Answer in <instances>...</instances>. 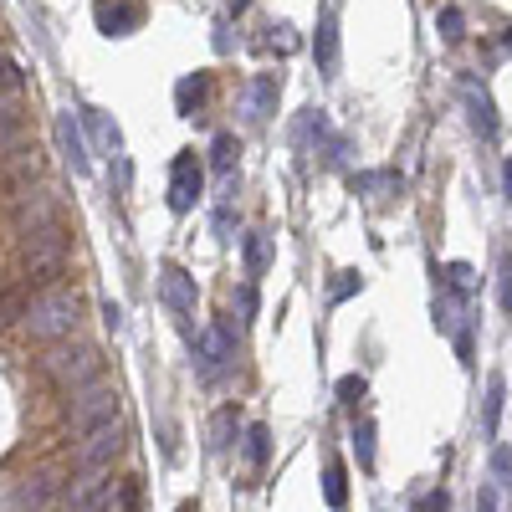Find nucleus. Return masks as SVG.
I'll return each mask as SVG.
<instances>
[{"label":"nucleus","instance_id":"f257e3e1","mask_svg":"<svg viewBox=\"0 0 512 512\" xmlns=\"http://www.w3.org/2000/svg\"><path fill=\"white\" fill-rule=\"evenodd\" d=\"M82 318V297L72 287H41V297L26 308V333L36 338V344H57V338H72Z\"/></svg>","mask_w":512,"mask_h":512},{"label":"nucleus","instance_id":"f03ea898","mask_svg":"<svg viewBox=\"0 0 512 512\" xmlns=\"http://www.w3.org/2000/svg\"><path fill=\"white\" fill-rule=\"evenodd\" d=\"M62 272H67V226L62 221L21 236V277L31 287H57Z\"/></svg>","mask_w":512,"mask_h":512},{"label":"nucleus","instance_id":"7ed1b4c3","mask_svg":"<svg viewBox=\"0 0 512 512\" xmlns=\"http://www.w3.org/2000/svg\"><path fill=\"white\" fill-rule=\"evenodd\" d=\"M41 369H47V379L57 384V390H82V384L103 379V354L93 344H67V338H57V344L47 349V359H41Z\"/></svg>","mask_w":512,"mask_h":512},{"label":"nucleus","instance_id":"20e7f679","mask_svg":"<svg viewBox=\"0 0 512 512\" xmlns=\"http://www.w3.org/2000/svg\"><path fill=\"white\" fill-rule=\"evenodd\" d=\"M67 415H72V431L77 436L93 431V425H103V420H118V384L93 379V384H82V390H72Z\"/></svg>","mask_w":512,"mask_h":512},{"label":"nucleus","instance_id":"39448f33","mask_svg":"<svg viewBox=\"0 0 512 512\" xmlns=\"http://www.w3.org/2000/svg\"><path fill=\"white\" fill-rule=\"evenodd\" d=\"M123 441H128L123 420H103V425H93V431H82L77 436V472H108V466L123 456Z\"/></svg>","mask_w":512,"mask_h":512},{"label":"nucleus","instance_id":"423d86ee","mask_svg":"<svg viewBox=\"0 0 512 512\" xmlns=\"http://www.w3.org/2000/svg\"><path fill=\"white\" fill-rule=\"evenodd\" d=\"M200 185H205V164L195 159V149H180L175 164H169V210L190 216L195 200H200Z\"/></svg>","mask_w":512,"mask_h":512},{"label":"nucleus","instance_id":"0eeeda50","mask_svg":"<svg viewBox=\"0 0 512 512\" xmlns=\"http://www.w3.org/2000/svg\"><path fill=\"white\" fill-rule=\"evenodd\" d=\"M236 359V338H231V328L226 323H205L200 333H195V369H200V379H221V369Z\"/></svg>","mask_w":512,"mask_h":512},{"label":"nucleus","instance_id":"6e6552de","mask_svg":"<svg viewBox=\"0 0 512 512\" xmlns=\"http://www.w3.org/2000/svg\"><path fill=\"white\" fill-rule=\"evenodd\" d=\"M52 221H62L57 216V205H52V195L47 190H21V195H11V226H16V236H31V231H47Z\"/></svg>","mask_w":512,"mask_h":512},{"label":"nucleus","instance_id":"1a4fd4ad","mask_svg":"<svg viewBox=\"0 0 512 512\" xmlns=\"http://www.w3.org/2000/svg\"><path fill=\"white\" fill-rule=\"evenodd\" d=\"M0 175H6V195L36 190V185H41V149H36L31 139H21L16 149L0 154Z\"/></svg>","mask_w":512,"mask_h":512},{"label":"nucleus","instance_id":"9d476101","mask_svg":"<svg viewBox=\"0 0 512 512\" xmlns=\"http://www.w3.org/2000/svg\"><path fill=\"white\" fill-rule=\"evenodd\" d=\"M159 297H164V308L175 313V318H195L200 287H195V277H190L180 262H164V267H159Z\"/></svg>","mask_w":512,"mask_h":512},{"label":"nucleus","instance_id":"9b49d317","mask_svg":"<svg viewBox=\"0 0 512 512\" xmlns=\"http://www.w3.org/2000/svg\"><path fill=\"white\" fill-rule=\"evenodd\" d=\"M277 98H282V77L277 72H256L251 82H246V98H241V118L251 123V128H262L272 113H277Z\"/></svg>","mask_w":512,"mask_h":512},{"label":"nucleus","instance_id":"f8f14e48","mask_svg":"<svg viewBox=\"0 0 512 512\" xmlns=\"http://www.w3.org/2000/svg\"><path fill=\"white\" fill-rule=\"evenodd\" d=\"M461 103H466V113H472V128L482 139H497V103H492V93L482 88L477 77H461Z\"/></svg>","mask_w":512,"mask_h":512},{"label":"nucleus","instance_id":"ddd939ff","mask_svg":"<svg viewBox=\"0 0 512 512\" xmlns=\"http://www.w3.org/2000/svg\"><path fill=\"white\" fill-rule=\"evenodd\" d=\"M297 134H303V139H308V144L323 154V164H338V159H344V149H349V144H344V134H333V123H328L318 108H313V113H303V123H297Z\"/></svg>","mask_w":512,"mask_h":512},{"label":"nucleus","instance_id":"4468645a","mask_svg":"<svg viewBox=\"0 0 512 512\" xmlns=\"http://www.w3.org/2000/svg\"><path fill=\"white\" fill-rule=\"evenodd\" d=\"M108 507V472H77L67 487V512H103Z\"/></svg>","mask_w":512,"mask_h":512},{"label":"nucleus","instance_id":"2eb2a0df","mask_svg":"<svg viewBox=\"0 0 512 512\" xmlns=\"http://www.w3.org/2000/svg\"><path fill=\"white\" fill-rule=\"evenodd\" d=\"M144 11L134 6V0H98V31L103 36H128V31H139Z\"/></svg>","mask_w":512,"mask_h":512},{"label":"nucleus","instance_id":"dca6fc26","mask_svg":"<svg viewBox=\"0 0 512 512\" xmlns=\"http://www.w3.org/2000/svg\"><path fill=\"white\" fill-rule=\"evenodd\" d=\"M21 139H26V98L16 88V93H0V154L16 149Z\"/></svg>","mask_w":512,"mask_h":512},{"label":"nucleus","instance_id":"f3484780","mask_svg":"<svg viewBox=\"0 0 512 512\" xmlns=\"http://www.w3.org/2000/svg\"><path fill=\"white\" fill-rule=\"evenodd\" d=\"M57 139H62L67 164L77 169V175H88V169H93V154H88V139H82V128H77V118H72V113H62V118H57Z\"/></svg>","mask_w":512,"mask_h":512},{"label":"nucleus","instance_id":"a211bd4d","mask_svg":"<svg viewBox=\"0 0 512 512\" xmlns=\"http://www.w3.org/2000/svg\"><path fill=\"white\" fill-rule=\"evenodd\" d=\"M313 57H318V72H323V77H338V21H333V11H323V16H318Z\"/></svg>","mask_w":512,"mask_h":512},{"label":"nucleus","instance_id":"6ab92c4d","mask_svg":"<svg viewBox=\"0 0 512 512\" xmlns=\"http://www.w3.org/2000/svg\"><path fill=\"white\" fill-rule=\"evenodd\" d=\"M205 98H210V72H190V77H180V88H175V108H180L185 118H195V113L205 108Z\"/></svg>","mask_w":512,"mask_h":512},{"label":"nucleus","instance_id":"aec40b11","mask_svg":"<svg viewBox=\"0 0 512 512\" xmlns=\"http://www.w3.org/2000/svg\"><path fill=\"white\" fill-rule=\"evenodd\" d=\"M241 256H246V282L267 277V267H272V236H267V231H251V236L241 241Z\"/></svg>","mask_w":512,"mask_h":512},{"label":"nucleus","instance_id":"412c9836","mask_svg":"<svg viewBox=\"0 0 512 512\" xmlns=\"http://www.w3.org/2000/svg\"><path fill=\"white\" fill-rule=\"evenodd\" d=\"M82 118H88V128H93V139H98V149L103 154H123V134H118V123L103 113V108H82Z\"/></svg>","mask_w":512,"mask_h":512},{"label":"nucleus","instance_id":"4be33fe9","mask_svg":"<svg viewBox=\"0 0 512 512\" xmlns=\"http://www.w3.org/2000/svg\"><path fill=\"white\" fill-rule=\"evenodd\" d=\"M354 190L374 195V200H390V195H400V175L395 169H364V175H354Z\"/></svg>","mask_w":512,"mask_h":512},{"label":"nucleus","instance_id":"5701e85b","mask_svg":"<svg viewBox=\"0 0 512 512\" xmlns=\"http://www.w3.org/2000/svg\"><path fill=\"white\" fill-rule=\"evenodd\" d=\"M236 436H241V415H236V405L216 410V420H210V451H231Z\"/></svg>","mask_w":512,"mask_h":512},{"label":"nucleus","instance_id":"b1692460","mask_svg":"<svg viewBox=\"0 0 512 512\" xmlns=\"http://www.w3.org/2000/svg\"><path fill=\"white\" fill-rule=\"evenodd\" d=\"M323 502L328 507H344L349 502V472H344V461H328L323 466Z\"/></svg>","mask_w":512,"mask_h":512},{"label":"nucleus","instance_id":"393cba45","mask_svg":"<svg viewBox=\"0 0 512 512\" xmlns=\"http://www.w3.org/2000/svg\"><path fill=\"white\" fill-rule=\"evenodd\" d=\"M502 390H507L502 374H492V379H487V400H482V436H487V441L497 436V420H502Z\"/></svg>","mask_w":512,"mask_h":512},{"label":"nucleus","instance_id":"a878e982","mask_svg":"<svg viewBox=\"0 0 512 512\" xmlns=\"http://www.w3.org/2000/svg\"><path fill=\"white\" fill-rule=\"evenodd\" d=\"M236 154H241L236 134H216V144H210V169H216L221 180H231V169H236Z\"/></svg>","mask_w":512,"mask_h":512},{"label":"nucleus","instance_id":"bb28decb","mask_svg":"<svg viewBox=\"0 0 512 512\" xmlns=\"http://www.w3.org/2000/svg\"><path fill=\"white\" fill-rule=\"evenodd\" d=\"M256 47H262V52H277V57H292V52H297V36H292V26H287V21H272V26H267V36L256 41Z\"/></svg>","mask_w":512,"mask_h":512},{"label":"nucleus","instance_id":"cd10ccee","mask_svg":"<svg viewBox=\"0 0 512 512\" xmlns=\"http://www.w3.org/2000/svg\"><path fill=\"white\" fill-rule=\"evenodd\" d=\"M267 456H272V436H267V425H246V461L256 466V472H262Z\"/></svg>","mask_w":512,"mask_h":512},{"label":"nucleus","instance_id":"c85d7f7f","mask_svg":"<svg viewBox=\"0 0 512 512\" xmlns=\"http://www.w3.org/2000/svg\"><path fill=\"white\" fill-rule=\"evenodd\" d=\"M441 282H446L451 292H461V297L477 292V272L466 267V262H446V267H441Z\"/></svg>","mask_w":512,"mask_h":512},{"label":"nucleus","instance_id":"c756f323","mask_svg":"<svg viewBox=\"0 0 512 512\" xmlns=\"http://www.w3.org/2000/svg\"><path fill=\"white\" fill-rule=\"evenodd\" d=\"M47 497H52V477H26V487L16 492V507H21V512H26V507L36 512Z\"/></svg>","mask_w":512,"mask_h":512},{"label":"nucleus","instance_id":"7c9ffc66","mask_svg":"<svg viewBox=\"0 0 512 512\" xmlns=\"http://www.w3.org/2000/svg\"><path fill=\"white\" fill-rule=\"evenodd\" d=\"M436 31H441V41H446V47H456V41L466 36V16H461L456 6H441V16H436Z\"/></svg>","mask_w":512,"mask_h":512},{"label":"nucleus","instance_id":"2f4dec72","mask_svg":"<svg viewBox=\"0 0 512 512\" xmlns=\"http://www.w3.org/2000/svg\"><path fill=\"white\" fill-rule=\"evenodd\" d=\"M354 451H359L364 472H374V420H359V425H354Z\"/></svg>","mask_w":512,"mask_h":512},{"label":"nucleus","instance_id":"473e14b6","mask_svg":"<svg viewBox=\"0 0 512 512\" xmlns=\"http://www.w3.org/2000/svg\"><path fill=\"white\" fill-rule=\"evenodd\" d=\"M359 287H364V277H359V272H338V277H333V287H328V303H344V297H354Z\"/></svg>","mask_w":512,"mask_h":512},{"label":"nucleus","instance_id":"72a5a7b5","mask_svg":"<svg viewBox=\"0 0 512 512\" xmlns=\"http://www.w3.org/2000/svg\"><path fill=\"white\" fill-rule=\"evenodd\" d=\"M497 308L512 313V251L502 256V272H497Z\"/></svg>","mask_w":512,"mask_h":512},{"label":"nucleus","instance_id":"f704fd0d","mask_svg":"<svg viewBox=\"0 0 512 512\" xmlns=\"http://www.w3.org/2000/svg\"><path fill=\"white\" fill-rule=\"evenodd\" d=\"M364 390H369L364 374H344V379H338V400H344V405H359V400H364Z\"/></svg>","mask_w":512,"mask_h":512},{"label":"nucleus","instance_id":"c9c22d12","mask_svg":"<svg viewBox=\"0 0 512 512\" xmlns=\"http://www.w3.org/2000/svg\"><path fill=\"white\" fill-rule=\"evenodd\" d=\"M492 482H497V487H512V451H507V446L492 451Z\"/></svg>","mask_w":512,"mask_h":512},{"label":"nucleus","instance_id":"e433bc0d","mask_svg":"<svg viewBox=\"0 0 512 512\" xmlns=\"http://www.w3.org/2000/svg\"><path fill=\"white\" fill-rule=\"evenodd\" d=\"M21 82H26V77H21V67H16L11 57H0V93H16Z\"/></svg>","mask_w":512,"mask_h":512},{"label":"nucleus","instance_id":"4c0bfd02","mask_svg":"<svg viewBox=\"0 0 512 512\" xmlns=\"http://www.w3.org/2000/svg\"><path fill=\"white\" fill-rule=\"evenodd\" d=\"M11 318H26V303H21V292H6V297H0V328H6Z\"/></svg>","mask_w":512,"mask_h":512},{"label":"nucleus","instance_id":"58836bf2","mask_svg":"<svg viewBox=\"0 0 512 512\" xmlns=\"http://www.w3.org/2000/svg\"><path fill=\"white\" fill-rule=\"evenodd\" d=\"M451 502H446V492L441 487H431V492H425V497H415V507L410 512H446Z\"/></svg>","mask_w":512,"mask_h":512},{"label":"nucleus","instance_id":"ea45409f","mask_svg":"<svg viewBox=\"0 0 512 512\" xmlns=\"http://www.w3.org/2000/svg\"><path fill=\"white\" fill-rule=\"evenodd\" d=\"M118 502H123V512H139V502H144V487H139V477H128V482H123Z\"/></svg>","mask_w":512,"mask_h":512},{"label":"nucleus","instance_id":"a19ab883","mask_svg":"<svg viewBox=\"0 0 512 512\" xmlns=\"http://www.w3.org/2000/svg\"><path fill=\"white\" fill-rule=\"evenodd\" d=\"M477 512H497V482H487V487L477 492Z\"/></svg>","mask_w":512,"mask_h":512},{"label":"nucleus","instance_id":"79ce46f5","mask_svg":"<svg viewBox=\"0 0 512 512\" xmlns=\"http://www.w3.org/2000/svg\"><path fill=\"white\" fill-rule=\"evenodd\" d=\"M103 318H108V328H113V333L123 328V313H118V303H108V308H103Z\"/></svg>","mask_w":512,"mask_h":512},{"label":"nucleus","instance_id":"37998d69","mask_svg":"<svg viewBox=\"0 0 512 512\" xmlns=\"http://www.w3.org/2000/svg\"><path fill=\"white\" fill-rule=\"evenodd\" d=\"M502 185H507V200H512V159H507V169H502Z\"/></svg>","mask_w":512,"mask_h":512},{"label":"nucleus","instance_id":"c03bdc74","mask_svg":"<svg viewBox=\"0 0 512 512\" xmlns=\"http://www.w3.org/2000/svg\"><path fill=\"white\" fill-rule=\"evenodd\" d=\"M226 6H231V11H236V16H241V11H246V6H251V0H226Z\"/></svg>","mask_w":512,"mask_h":512},{"label":"nucleus","instance_id":"a18cd8bd","mask_svg":"<svg viewBox=\"0 0 512 512\" xmlns=\"http://www.w3.org/2000/svg\"><path fill=\"white\" fill-rule=\"evenodd\" d=\"M502 47H507V52H512V26H507V36H502Z\"/></svg>","mask_w":512,"mask_h":512},{"label":"nucleus","instance_id":"49530a36","mask_svg":"<svg viewBox=\"0 0 512 512\" xmlns=\"http://www.w3.org/2000/svg\"><path fill=\"white\" fill-rule=\"evenodd\" d=\"M180 512H195V502H185V507H180Z\"/></svg>","mask_w":512,"mask_h":512}]
</instances>
